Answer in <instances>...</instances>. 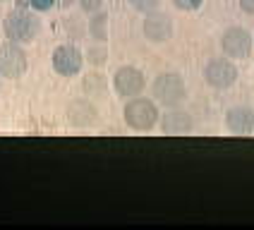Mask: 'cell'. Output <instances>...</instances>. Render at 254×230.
I'll list each match as a JSON object with an SVG mask.
<instances>
[{"label":"cell","mask_w":254,"mask_h":230,"mask_svg":"<svg viewBox=\"0 0 254 230\" xmlns=\"http://www.w3.org/2000/svg\"><path fill=\"white\" fill-rule=\"evenodd\" d=\"M84 60H89V65H103L106 60H108V51H106V46L99 43V46H89V51H86Z\"/></svg>","instance_id":"15"},{"label":"cell","mask_w":254,"mask_h":230,"mask_svg":"<svg viewBox=\"0 0 254 230\" xmlns=\"http://www.w3.org/2000/svg\"><path fill=\"white\" fill-rule=\"evenodd\" d=\"M201 2L204 0H173V5L178 7V10H183V12H194L201 7Z\"/></svg>","instance_id":"17"},{"label":"cell","mask_w":254,"mask_h":230,"mask_svg":"<svg viewBox=\"0 0 254 230\" xmlns=\"http://www.w3.org/2000/svg\"><path fill=\"white\" fill-rule=\"evenodd\" d=\"M204 82L213 89H230L238 82V67L228 58H213L204 67Z\"/></svg>","instance_id":"5"},{"label":"cell","mask_w":254,"mask_h":230,"mask_svg":"<svg viewBox=\"0 0 254 230\" xmlns=\"http://www.w3.org/2000/svg\"><path fill=\"white\" fill-rule=\"evenodd\" d=\"M77 2H79V7L86 14H94V12H99V10H103V0H77Z\"/></svg>","instance_id":"18"},{"label":"cell","mask_w":254,"mask_h":230,"mask_svg":"<svg viewBox=\"0 0 254 230\" xmlns=\"http://www.w3.org/2000/svg\"><path fill=\"white\" fill-rule=\"evenodd\" d=\"M82 65H84V53H82L77 46L63 43V46H58L56 51H53V70H56L58 74L74 77V74H79Z\"/></svg>","instance_id":"8"},{"label":"cell","mask_w":254,"mask_h":230,"mask_svg":"<svg viewBox=\"0 0 254 230\" xmlns=\"http://www.w3.org/2000/svg\"><path fill=\"white\" fill-rule=\"evenodd\" d=\"M67 122L72 127H91L99 122V111L89 99H77L67 106Z\"/></svg>","instance_id":"11"},{"label":"cell","mask_w":254,"mask_h":230,"mask_svg":"<svg viewBox=\"0 0 254 230\" xmlns=\"http://www.w3.org/2000/svg\"><path fill=\"white\" fill-rule=\"evenodd\" d=\"M129 5L137 10V12H151V10H158L161 0H129Z\"/></svg>","instance_id":"16"},{"label":"cell","mask_w":254,"mask_h":230,"mask_svg":"<svg viewBox=\"0 0 254 230\" xmlns=\"http://www.w3.org/2000/svg\"><path fill=\"white\" fill-rule=\"evenodd\" d=\"M74 0H60V7H72Z\"/></svg>","instance_id":"22"},{"label":"cell","mask_w":254,"mask_h":230,"mask_svg":"<svg viewBox=\"0 0 254 230\" xmlns=\"http://www.w3.org/2000/svg\"><path fill=\"white\" fill-rule=\"evenodd\" d=\"M123 117H125L127 127L137 129V132H149L158 125V117H161L158 103L151 99H141V96L127 99Z\"/></svg>","instance_id":"3"},{"label":"cell","mask_w":254,"mask_h":230,"mask_svg":"<svg viewBox=\"0 0 254 230\" xmlns=\"http://www.w3.org/2000/svg\"><path fill=\"white\" fill-rule=\"evenodd\" d=\"M240 2V10L247 14H254V0H238Z\"/></svg>","instance_id":"21"},{"label":"cell","mask_w":254,"mask_h":230,"mask_svg":"<svg viewBox=\"0 0 254 230\" xmlns=\"http://www.w3.org/2000/svg\"><path fill=\"white\" fill-rule=\"evenodd\" d=\"M226 127L233 134H250L254 132V111L250 106H235L226 115Z\"/></svg>","instance_id":"12"},{"label":"cell","mask_w":254,"mask_h":230,"mask_svg":"<svg viewBox=\"0 0 254 230\" xmlns=\"http://www.w3.org/2000/svg\"><path fill=\"white\" fill-rule=\"evenodd\" d=\"M113 86H115V91H118V96L134 99V96H139L141 91H144L146 77H144L141 70L132 67V65H125V67H120V70L113 74Z\"/></svg>","instance_id":"7"},{"label":"cell","mask_w":254,"mask_h":230,"mask_svg":"<svg viewBox=\"0 0 254 230\" xmlns=\"http://www.w3.org/2000/svg\"><path fill=\"white\" fill-rule=\"evenodd\" d=\"M29 0H17V7H27Z\"/></svg>","instance_id":"23"},{"label":"cell","mask_w":254,"mask_h":230,"mask_svg":"<svg viewBox=\"0 0 254 230\" xmlns=\"http://www.w3.org/2000/svg\"><path fill=\"white\" fill-rule=\"evenodd\" d=\"M2 29H5V36L12 43H31L39 31H41V19L34 12H29L27 7H14L5 14V22H2Z\"/></svg>","instance_id":"1"},{"label":"cell","mask_w":254,"mask_h":230,"mask_svg":"<svg viewBox=\"0 0 254 230\" xmlns=\"http://www.w3.org/2000/svg\"><path fill=\"white\" fill-rule=\"evenodd\" d=\"M141 31L146 36V41L151 43H166L173 36V17L161 10H151L144 12V22H141Z\"/></svg>","instance_id":"6"},{"label":"cell","mask_w":254,"mask_h":230,"mask_svg":"<svg viewBox=\"0 0 254 230\" xmlns=\"http://www.w3.org/2000/svg\"><path fill=\"white\" fill-rule=\"evenodd\" d=\"M86 31H89V36H91L94 41L106 43L108 41V14L103 12V10L94 12L91 19H89V24H86Z\"/></svg>","instance_id":"13"},{"label":"cell","mask_w":254,"mask_h":230,"mask_svg":"<svg viewBox=\"0 0 254 230\" xmlns=\"http://www.w3.org/2000/svg\"><path fill=\"white\" fill-rule=\"evenodd\" d=\"M151 96L163 108H178L187 101V84L178 72H161L151 84Z\"/></svg>","instance_id":"2"},{"label":"cell","mask_w":254,"mask_h":230,"mask_svg":"<svg viewBox=\"0 0 254 230\" xmlns=\"http://www.w3.org/2000/svg\"><path fill=\"white\" fill-rule=\"evenodd\" d=\"M29 67L27 51L19 43H2L0 46V77L2 79H19Z\"/></svg>","instance_id":"4"},{"label":"cell","mask_w":254,"mask_h":230,"mask_svg":"<svg viewBox=\"0 0 254 230\" xmlns=\"http://www.w3.org/2000/svg\"><path fill=\"white\" fill-rule=\"evenodd\" d=\"M79 17H67V22H65V27H67V34H77V36H82L84 34V29L79 27V22H77Z\"/></svg>","instance_id":"20"},{"label":"cell","mask_w":254,"mask_h":230,"mask_svg":"<svg viewBox=\"0 0 254 230\" xmlns=\"http://www.w3.org/2000/svg\"><path fill=\"white\" fill-rule=\"evenodd\" d=\"M84 89H86V94H89V96H99V94H103V89H106V79H103V74H99V72L86 74Z\"/></svg>","instance_id":"14"},{"label":"cell","mask_w":254,"mask_h":230,"mask_svg":"<svg viewBox=\"0 0 254 230\" xmlns=\"http://www.w3.org/2000/svg\"><path fill=\"white\" fill-rule=\"evenodd\" d=\"M0 2H5V0H0Z\"/></svg>","instance_id":"24"},{"label":"cell","mask_w":254,"mask_h":230,"mask_svg":"<svg viewBox=\"0 0 254 230\" xmlns=\"http://www.w3.org/2000/svg\"><path fill=\"white\" fill-rule=\"evenodd\" d=\"M158 125L163 134H190L194 129V117L178 106V108H168V113L161 115Z\"/></svg>","instance_id":"10"},{"label":"cell","mask_w":254,"mask_h":230,"mask_svg":"<svg viewBox=\"0 0 254 230\" xmlns=\"http://www.w3.org/2000/svg\"><path fill=\"white\" fill-rule=\"evenodd\" d=\"M56 5V0H29V7L34 10V12H46V10H51Z\"/></svg>","instance_id":"19"},{"label":"cell","mask_w":254,"mask_h":230,"mask_svg":"<svg viewBox=\"0 0 254 230\" xmlns=\"http://www.w3.org/2000/svg\"><path fill=\"white\" fill-rule=\"evenodd\" d=\"M221 48L228 58H247L252 51V34L242 27H230L221 36Z\"/></svg>","instance_id":"9"},{"label":"cell","mask_w":254,"mask_h":230,"mask_svg":"<svg viewBox=\"0 0 254 230\" xmlns=\"http://www.w3.org/2000/svg\"><path fill=\"white\" fill-rule=\"evenodd\" d=\"M0 86H2V82H0Z\"/></svg>","instance_id":"25"}]
</instances>
